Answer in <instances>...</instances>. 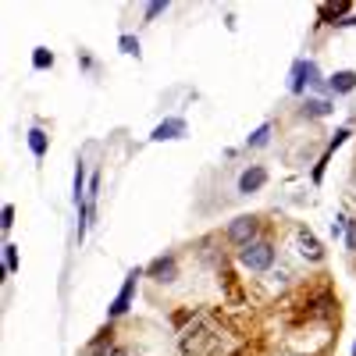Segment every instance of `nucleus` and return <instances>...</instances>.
Instances as JSON below:
<instances>
[{
    "instance_id": "obj_3",
    "label": "nucleus",
    "mask_w": 356,
    "mask_h": 356,
    "mask_svg": "<svg viewBox=\"0 0 356 356\" xmlns=\"http://www.w3.org/2000/svg\"><path fill=\"white\" fill-rule=\"evenodd\" d=\"M139 278H143V271H139V267H136V271H129V278H125L122 292L114 296V303H111V310H107V317H111V321L129 314V307H132V300H136V285H139Z\"/></svg>"
},
{
    "instance_id": "obj_15",
    "label": "nucleus",
    "mask_w": 356,
    "mask_h": 356,
    "mask_svg": "<svg viewBox=\"0 0 356 356\" xmlns=\"http://www.w3.org/2000/svg\"><path fill=\"white\" fill-rule=\"evenodd\" d=\"M11 271H18V246H4V271L0 275H11Z\"/></svg>"
},
{
    "instance_id": "obj_2",
    "label": "nucleus",
    "mask_w": 356,
    "mask_h": 356,
    "mask_svg": "<svg viewBox=\"0 0 356 356\" xmlns=\"http://www.w3.org/2000/svg\"><path fill=\"white\" fill-rule=\"evenodd\" d=\"M257 232H260V218L257 214H239V218H232L228 221V243L232 246H239V250H246L250 243H257Z\"/></svg>"
},
{
    "instance_id": "obj_20",
    "label": "nucleus",
    "mask_w": 356,
    "mask_h": 356,
    "mask_svg": "<svg viewBox=\"0 0 356 356\" xmlns=\"http://www.w3.org/2000/svg\"><path fill=\"white\" fill-rule=\"evenodd\" d=\"M346 221H349V218H342V214L332 221V239H346Z\"/></svg>"
},
{
    "instance_id": "obj_19",
    "label": "nucleus",
    "mask_w": 356,
    "mask_h": 356,
    "mask_svg": "<svg viewBox=\"0 0 356 356\" xmlns=\"http://www.w3.org/2000/svg\"><path fill=\"white\" fill-rule=\"evenodd\" d=\"M118 47H122L125 54H136L139 57V40L136 36H122V40H118Z\"/></svg>"
},
{
    "instance_id": "obj_1",
    "label": "nucleus",
    "mask_w": 356,
    "mask_h": 356,
    "mask_svg": "<svg viewBox=\"0 0 356 356\" xmlns=\"http://www.w3.org/2000/svg\"><path fill=\"white\" fill-rule=\"evenodd\" d=\"M239 264L246 267V271H253V275L271 271V267H275V246L267 243V239H257L246 250H239Z\"/></svg>"
},
{
    "instance_id": "obj_18",
    "label": "nucleus",
    "mask_w": 356,
    "mask_h": 356,
    "mask_svg": "<svg viewBox=\"0 0 356 356\" xmlns=\"http://www.w3.org/2000/svg\"><path fill=\"white\" fill-rule=\"evenodd\" d=\"M11 225H15V207H11V203H4V211H0V228L8 232Z\"/></svg>"
},
{
    "instance_id": "obj_13",
    "label": "nucleus",
    "mask_w": 356,
    "mask_h": 356,
    "mask_svg": "<svg viewBox=\"0 0 356 356\" xmlns=\"http://www.w3.org/2000/svg\"><path fill=\"white\" fill-rule=\"evenodd\" d=\"M29 150H33V157L47 154V132L43 129H29Z\"/></svg>"
},
{
    "instance_id": "obj_9",
    "label": "nucleus",
    "mask_w": 356,
    "mask_h": 356,
    "mask_svg": "<svg viewBox=\"0 0 356 356\" xmlns=\"http://www.w3.org/2000/svg\"><path fill=\"white\" fill-rule=\"evenodd\" d=\"M356 89V72H335L332 79H328V93H353Z\"/></svg>"
},
{
    "instance_id": "obj_6",
    "label": "nucleus",
    "mask_w": 356,
    "mask_h": 356,
    "mask_svg": "<svg viewBox=\"0 0 356 356\" xmlns=\"http://www.w3.org/2000/svg\"><path fill=\"white\" fill-rule=\"evenodd\" d=\"M189 132V125H186V118H168V122H161L157 129H154V143H168V139H182Z\"/></svg>"
},
{
    "instance_id": "obj_21",
    "label": "nucleus",
    "mask_w": 356,
    "mask_h": 356,
    "mask_svg": "<svg viewBox=\"0 0 356 356\" xmlns=\"http://www.w3.org/2000/svg\"><path fill=\"white\" fill-rule=\"evenodd\" d=\"M346 246L349 253H356V221H346Z\"/></svg>"
},
{
    "instance_id": "obj_10",
    "label": "nucleus",
    "mask_w": 356,
    "mask_h": 356,
    "mask_svg": "<svg viewBox=\"0 0 356 356\" xmlns=\"http://www.w3.org/2000/svg\"><path fill=\"white\" fill-rule=\"evenodd\" d=\"M300 253H303V257H307L310 264H317V260H324V250H321V243L314 239V235H310L307 228L300 232Z\"/></svg>"
},
{
    "instance_id": "obj_17",
    "label": "nucleus",
    "mask_w": 356,
    "mask_h": 356,
    "mask_svg": "<svg viewBox=\"0 0 356 356\" xmlns=\"http://www.w3.org/2000/svg\"><path fill=\"white\" fill-rule=\"evenodd\" d=\"M346 139H349V129H339V132L328 139V150H324V154H335V150H339V146H342Z\"/></svg>"
},
{
    "instance_id": "obj_11",
    "label": "nucleus",
    "mask_w": 356,
    "mask_h": 356,
    "mask_svg": "<svg viewBox=\"0 0 356 356\" xmlns=\"http://www.w3.org/2000/svg\"><path fill=\"white\" fill-rule=\"evenodd\" d=\"M321 22H328V25H339L342 18H349V4L342 0V4H321Z\"/></svg>"
},
{
    "instance_id": "obj_24",
    "label": "nucleus",
    "mask_w": 356,
    "mask_h": 356,
    "mask_svg": "<svg viewBox=\"0 0 356 356\" xmlns=\"http://www.w3.org/2000/svg\"><path fill=\"white\" fill-rule=\"evenodd\" d=\"M353 189H356V186H353Z\"/></svg>"
},
{
    "instance_id": "obj_14",
    "label": "nucleus",
    "mask_w": 356,
    "mask_h": 356,
    "mask_svg": "<svg viewBox=\"0 0 356 356\" xmlns=\"http://www.w3.org/2000/svg\"><path fill=\"white\" fill-rule=\"evenodd\" d=\"M33 68H36V72L54 68V54H50V50H43V47H36V50H33Z\"/></svg>"
},
{
    "instance_id": "obj_16",
    "label": "nucleus",
    "mask_w": 356,
    "mask_h": 356,
    "mask_svg": "<svg viewBox=\"0 0 356 356\" xmlns=\"http://www.w3.org/2000/svg\"><path fill=\"white\" fill-rule=\"evenodd\" d=\"M164 11H168V0H154V4H146V22H154Z\"/></svg>"
},
{
    "instance_id": "obj_5",
    "label": "nucleus",
    "mask_w": 356,
    "mask_h": 356,
    "mask_svg": "<svg viewBox=\"0 0 356 356\" xmlns=\"http://www.w3.org/2000/svg\"><path fill=\"white\" fill-rule=\"evenodd\" d=\"M146 275H150L154 282H175V275H178V257L175 253H164V257H157L150 267H146Z\"/></svg>"
},
{
    "instance_id": "obj_12",
    "label": "nucleus",
    "mask_w": 356,
    "mask_h": 356,
    "mask_svg": "<svg viewBox=\"0 0 356 356\" xmlns=\"http://www.w3.org/2000/svg\"><path fill=\"white\" fill-rule=\"evenodd\" d=\"M271 132H275V125L264 122L253 136H246V150H260V146H267V143H271Z\"/></svg>"
},
{
    "instance_id": "obj_8",
    "label": "nucleus",
    "mask_w": 356,
    "mask_h": 356,
    "mask_svg": "<svg viewBox=\"0 0 356 356\" xmlns=\"http://www.w3.org/2000/svg\"><path fill=\"white\" fill-rule=\"evenodd\" d=\"M307 61H292V72H289V93L292 97H303V89H307Z\"/></svg>"
},
{
    "instance_id": "obj_23",
    "label": "nucleus",
    "mask_w": 356,
    "mask_h": 356,
    "mask_svg": "<svg viewBox=\"0 0 356 356\" xmlns=\"http://www.w3.org/2000/svg\"><path fill=\"white\" fill-rule=\"evenodd\" d=\"M353 356H356V342H353Z\"/></svg>"
},
{
    "instance_id": "obj_4",
    "label": "nucleus",
    "mask_w": 356,
    "mask_h": 356,
    "mask_svg": "<svg viewBox=\"0 0 356 356\" xmlns=\"http://www.w3.org/2000/svg\"><path fill=\"white\" fill-rule=\"evenodd\" d=\"M264 186H267V168L264 164H250V168H243L239 182H235V193H239V196H253Z\"/></svg>"
},
{
    "instance_id": "obj_7",
    "label": "nucleus",
    "mask_w": 356,
    "mask_h": 356,
    "mask_svg": "<svg viewBox=\"0 0 356 356\" xmlns=\"http://www.w3.org/2000/svg\"><path fill=\"white\" fill-rule=\"evenodd\" d=\"M335 111V104L328 100V97H307L303 104H300V114L303 118H328Z\"/></svg>"
},
{
    "instance_id": "obj_22",
    "label": "nucleus",
    "mask_w": 356,
    "mask_h": 356,
    "mask_svg": "<svg viewBox=\"0 0 356 356\" xmlns=\"http://www.w3.org/2000/svg\"><path fill=\"white\" fill-rule=\"evenodd\" d=\"M328 161H332V154H324V157L314 164V182H321V178H324V168H328Z\"/></svg>"
}]
</instances>
